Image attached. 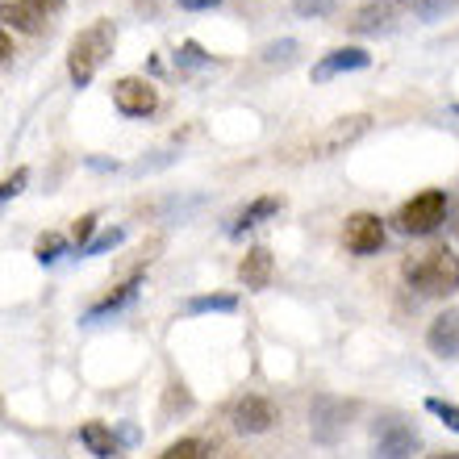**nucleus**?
<instances>
[{
    "label": "nucleus",
    "instance_id": "1",
    "mask_svg": "<svg viewBox=\"0 0 459 459\" xmlns=\"http://www.w3.org/2000/svg\"><path fill=\"white\" fill-rule=\"evenodd\" d=\"M117 47V25L113 22H92L88 30L72 38V50H67V75H72L75 88H88L97 80V72L105 67V59Z\"/></svg>",
    "mask_w": 459,
    "mask_h": 459
},
{
    "label": "nucleus",
    "instance_id": "2",
    "mask_svg": "<svg viewBox=\"0 0 459 459\" xmlns=\"http://www.w3.org/2000/svg\"><path fill=\"white\" fill-rule=\"evenodd\" d=\"M405 280L422 297H451L459 292V255L451 247H435L418 259H405Z\"/></svg>",
    "mask_w": 459,
    "mask_h": 459
},
{
    "label": "nucleus",
    "instance_id": "3",
    "mask_svg": "<svg viewBox=\"0 0 459 459\" xmlns=\"http://www.w3.org/2000/svg\"><path fill=\"white\" fill-rule=\"evenodd\" d=\"M443 221H447V193H443V188H426V193H418L413 201H405L397 213V230L401 234H413V238L435 234Z\"/></svg>",
    "mask_w": 459,
    "mask_h": 459
},
{
    "label": "nucleus",
    "instance_id": "4",
    "mask_svg": "<svg viewBox=\"0 0 459 459\" xmlns=\"http://www.w3.org/2000/svg\"><path fill=\"white\" fill-rule=\"evenodd\" d=\"M368 130H372V117H368V113H347V117L330 121L322 134H314V138L305 143V155H309V159L342 155V151H351V146L359 143Z\"/></svg>",
    "mask_w": 459,
    "mask_h": 459
},
{
    "label": "nucleus",
    "instance_id": "5",
    "mask_svg": "<svg viewBox=\"0 0 459 459\" xmlns=\"http://www.w3.org/2000/svg\"><path fill=\"white\" fill-rule=\"evenodd\" d=\"M372 451H376V459H410L418 451V430L405 418L388 413L372 430Z\"/></svg>",
    "mask_w": 459,
    "mask_h": 459
},
{
    "label": "nucleus",
    "instance_id": "6",
    "mask_svg": "<svg viewBox=\"0 0 459 459\" xmlns=\"http://www.w3.org/2000/svg\"><path fill=\"white\" fill-rule=\"evenodd\" d=\"M113 105H117V113H126V117H151V113L159 109V92L143 75H126V80L113 84Z\"/></svg>",
    "mask_w": 459,
    "mask_h": 459
},
{
    "label": "nucleus",
    "instance_id": "7",
    "mask_svg": "<svg viewBox=\"0 0 459 459\" xmlns=\"http://www.w3.org/2000/svg\"><path fill=\"white\" fill-rule=\"evenodd\" d=\"M230 422L238 435H267L272 426H276V405L267 397H238L234 401V410H230Z\"/></svg>",
    "mask_w": 459,
    "mask_h": 459
},
{
    "label": "nucleus",
    "instance_id": "8",
    "mask_svg": "<svg viewBox=\"0 0 459 459\" xmlns=\"http://www.w3.org/2000/svg\"><path fill=\"white\" fill-rule=\"evenodd\" d=\"M342 242L351 255H376L385 247V221L376 213H351L342 226Z\"/></svg>",
    "mask_w": 459,
    "mask_h": 459
},
{
    "label": "nucleus",
    "instance_id": "9",
    "mask_svg": "<svg viewBox=\"0 0 459 459\" xmlns=\"http://www.w3.org/2000/svg\"><path fill=\"white\" fill-rule=\"evenodd\" d=\"M355 413V405L351 401H334V397H317L314 401V438L317 443H334V438L347 430V418Z\"/></svg>",
    "mask_w": 459,
    "mask_h": 459
},
{
    "label": "nucleus",
    "instance_id": "10",
    "mask_svg": "<svg viewBox=\"0 0 459 459\" xmlns=\"http://www.w3.org/2000/svg\"><path fill=\"white\" fill-rule=\"evenodd\" d=\"M368 63H372V55H368L363 47H339V50H330V55L317 59L314 80L317 84H326V80H334V75H342V72H363Z\"/></svg>",
    "mask_w": 459,
    "mask_h": 459
},
{
    "label": "nucleus",
    "instance_id": "11",
    "mask_svg": "<svg viewBox=\"0 0 459 459\" xmlns=\"http://www.w3.org/2000/svg\"><path fill=\"white\" fill-rule=\"evenodd\" d=\"M272 272H276V259H272V251L267 247H251V251L238 259V280H242V289H267L272 284Z\"/></svg>",
    "mask_w": 459,
    "mask_h": 459
},
{
    "label": "nucleus",
    "instance_id": "12",
    "mask_svg": "<svg viewBox=\"0 0 459 459\" xmlns=\"http://www.w3.org/2000/svg\"><path fill=\"white\" fill-rule=\"evenodd\" d=\"M426 342L435 355L443 359H459V309H447V314H438L426 330Z\"/></svg>",
    "mask_w": 459,
    "mask_h": 459
},
{
    "label": "nucleus",
    "instance_id": "13",
    "mask_svg": "<svg viewBox=\"0 0 459 459\" xmlns=\"http://www.w3.org/2000/svg\"><path fill=\"white\" fill-rule=\"evenodd\" d=\"M0 17H4L9 30H22V34H38L47 25V9H38L34 0H4Z\"/></svg>",
    "mask_w": 459,
    "mask_h": 459
},
{
    "label": "nucleus",
    "instance_id": "14",
    "mask_svg": "<svg viewBox=\"0 0 459 459\" xmlns=\"http://www.w3.org/2000/svg\"><path fill=\"white\" fill-rule=\"evenodd\" d=\"M138 284H143V272H134L126 284H117L113 292H105V297H100V301L84 314V322H100V317H109V314H117V309H126V305L138 297Z\"/></svg>",
    "mask_w": 459,
    "mask_h": 459
},
{
    "label": "nucleus",
    "instance_id": "15",
    "mask_svg": "<svg viewBox=\"0 0 459 459\" xmlns=\"http://www.w3.org/2000/svg\"><path fill=\"white\" fill-rule=\"evenodd\" d=\"M280 205H284L280 196H259V201H251V205H247L238 218H234V226H230V238H242L247 230H255L259 221H267L272 213H280Z\"/></svg>",
    "mask_w": 459,
    "mask_h": 459
},
{
    "label": "nucleus",
    "instance_id": "16",
    "mask_svg": "<svg viewBox=\"0 0 459 459\" xmlns=\"http://www.w3.org/2000/svg\"><path fill=\"white\" fill-rule=\"evenodd\" d=\"M80 443L88 447V455H97V459H113L117 455V435H113L105 422H84L80 426Z\"/></svg>",
    "mask_w": 459,
    "mask_h": 459
},
{
    "label": "nucleus",
    "instance_id": "17",
    "mask_svg": "<svg viewBox=\"0 0 459 459\" xmlns=\"http://www.w3.org/2000/svg\"><path fill=\"white\" fill-rule=\"evenodd\" d=\"M234 309H238L234 292H209V297H193L188 301V314H234Z\"/></svg>",
    "mask_w": 459,
    "mask_h": 459
},
{
    "label": "nucleus",
    "instance_id": "18",
    "mask_svg": "<svg viewBox=\"0 0 459 459\" xmlns=\"http://www.w3.org/2000/svg\"><path fill=\"white\" fill-rule=\"evenodd\" d=\"M63 251H67V238H63V234H55V230H47V234H42V238L34 242V255H38V264H59L63 259Z\"/></svg>",
    "mask_w": 459,
    "mask_h": 459
},
{
    "label": "nucleus",
    "instance_id": "19",
    "mask_svg": "<svg viewBox=\"0 0 459 459\" xmlns=\"http://www.w3.org/2000/svg\"><path fill=\"white\" fill-rule=\"evenodd\" d=\"M385 22H388V4H368V9L351 22V30H355V34H368V30H380Z\"/></svg>",
    "mask_w": 459,
    "mask_h": 459
},
{
    "label": "nucleus",
    "instance_id": "20",
    "mask_svg": "<svg viewBox=\"0 0 459 459\" xmlns=\"http://www.w3.org/2000/svg\"><path fill=\"white\" fill-rule=\"evenodd\" d=\"M121 238H126V230H105V234H97V238L88 242L84 251H80V259H92V255H105V251H113V247H121Z\"/></svg>",
    "mask_w": 459,
    "mask_h": 459
},
{
    "label": "nucleus",
    "instance_id": "21",
    "mask_svg": "<svg viewBox=\"0 0 459 459\" xmlns=\"http://www.w3.org/2000/svg\"><path fill=\"white\" fill-rule=\"evenodd\" d=\"M426 410H430V413H435V418H438V422H443V426H451V430H455V435H459V405H455V401L426 397Z\"/></svg>",
    "mask_w": 459,
    "mask_h": 459
},
{
    "label": "nucleus",
    "instance_id": "22",
    "mask_svg": "<svg viewBox=\"0 0 459 459\" xmlns=\"http://www.w3.org/2000/svg\"><path fill=\"white\" fill-rule=\"evenodd\" d=\"M155 459H205V443H196V438H180V443H171L163 455Z\"/></svg>",
    "mask_w": 459,
    "mask_h": 459
},
{
    "label": "nucleus",
    "instance_id": "23",
    "mask_svg": "<svg viewBox=\"0 0 459 459\" xmlns=\"http://www.w3.org/2000/svg\"><path fill=\"white\" fill-rule=\"evenodd\" d=\"M92 234H97V213H84V218L72 221V242H75V255L84 251L88 242H92Z\"/></svg>",
    "mask_w": 459,
    "mask_h": 459
},
{
    "label": "nucleus",
    "instance_id": "24",
    "mask_svg": "<svg viewBox=\"0 0 459 459\" xmlns=\"http://www.w3.org/2000/svg\"><path fill=\"white\" fill-rule=\"evenodd\" d=\"M176 63H180V67H205L209 55H205V47H201V42H180V50H176Z\"/></svg>",
    "mask_w": 459,
    "mask_h": 459
},
{
    "label": "nucleus",
    "instance_id": "25",
    "mask_svg": "<svg viewBox=\"0 0 459 459\" xmlns=\"http://www.w3.org/2000/svg\"><path fill=\"white\" fill-rule=\"evenodd\" d=\"M25 184H30V168H17V171L9 176V180L0 184V201L9 205L13 196H22V193H25Z\"/></svg>",
    "mask_w": 459,
    "mask_h": 459
},
{
    "label": "nucleus",
    "instance_id": "26",
    "mask_svg": "<svg viewBox=\"0 0 459 459\" xmlns=\"http://www.w3.org/2000/svg\"><path fill=\"white\" fill-rule=\"evenodd\" d=\"M292 9L301 13V17H326L334 9V0H292Z\"/></svg>",
    "mask_w": 459,
    "mask_h": 459
},
{
    "label": "nucleus",
    "instance_id": "27",
    "mask_svg": "<svg viewBox=\"0 0 459 459\" xmlns=\"http://www.w3.org/2000/svg\"><path fill=\"white\" fill-rule=\"evenodd\" d=\"M292 50H297V42H272V47L264 50V59H267V63H289Z\"/></svg>",
    "mask_w": 459,
    "mask_h": 459
},
{
    "label": "nucleus",
    "instance_id": "28",
    "mask_svg": "<svg viewBox=\"0 0 459 459\" xmlns=\"http://www.w3.org/2000/svg\"><path fill=\"white\" fill-rule=\"evenodd\" d=\"M221 0H180V9H188V13H205V9H218Z\"/></svg>",
    "mask_w": 459,
    "mask_h": 459
},
{
    "label": "nucleus",
    "instance_id": "29",
    "mask_svg": "<svg viewBox=\"0 0 459 459\" xmlns=\"http://www.w3.org/2000/svg\"><path fill=\"white\" fill-rule=\"evenodd\" d=\"M451 4H455V0H426V4H422V17H435L438 9H451Z\"/></svg>",
    "mask_w": 459,
    "mask_h": 459
},
{
    "label": "nucleus",
    "instance_id": "30",
    "mask_svg": "<svg viewBox=\"0 0 459 459\" xmlns=\"http://www.w3.org/2000/svg\"><path fill=\"white\" fill-rule=\"evenodd\" d=\"M38 9H47V13H59L63 9V0H34Z\"/></svg>",
    "mask_w": 459,
    "mask_h": 459
},
{
    "label": "nucleus",
    "instance_id": "31",
    "mask_svg": "<svg viewBox=\"0 0 459 459\" xmlns=\"http://www.w3.org/2000/svg\"><path fill=\"white\" fill-rule=\"evenodd\" d=\"M426 459H459V451H438V455H426Z\"/></svg>",
    "mask_w": 459,
    "mask_h": 459
},
{
    "label": "nucleus",
    "instance_id": "32",
    "mask_svg": "<svg viewBox=\"0 0 459 459\" xmlns=\"http://www.w3.org/2000/svg\"><path fill=\"white\" fill-rule=\"evenodd\" d=\"M455 234H459V221H455Z\"/></svg>",
    "mask_w": 459,
    "mask_h": 459
},
{
    "label": "nucleus",
    "instance_id": "33",
    "mask_svg": "<svg viewBox=\"0 0 459 459\" xmlns=\"http://www.w3.org/2000/svg\"><path fill=\"white\" fill-rule=\"evenodd\" d=\"M455 113H459V105H455Z\"/></svg>",
    "mask_w": 459,
    "mask_h": 459
}]
</instances>
